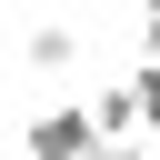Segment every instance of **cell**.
<instances>
[{
  "label": "cell",
  "instance_id": "cell-1",
  "mask_svg": "<svg viewBox=\"0 0 160 160\" xmlns=\"http://www.w3.org/2000/svg\"><path fill=\"white\" fill-rule=\"evenodd\" d=\"M20 150H30V160H100L110 140H100V120H90V100H50V110H30V130H20Z\"/></svg>",
  "mask_w": 160,
  "mask_h": 160
},
{
  "label": "cell",
  "instance_id": "cell-2",
  "mask_svg": "<svg viewBox=\"0 0 160 160\" xmlns=\"http://www.w3.org/2000/svg\"><path fill=\"white\" fill-rule=\"evenodd\" d=\"M20 60H30L40 80H70V70H80V30H70V20H40V30L20 40Z\"/></svg>",
  "mask_w": 160,
  "mask_h": 160
},
{
  "label": "cell",
  "instance_id": "cell-3",
  "mask_svg": "<svg viewBox=\"0 0 160 160\" xmlns=\"http://www.w3.org/2000/svg\"><path fill=\"white\" fill-rule=\"evenodd\" d=\"M90 120H100V140H110V150H130V130H140V100H130V80L90 90Z\"/></svg>",
  "mask_w": 160,
  "mask_h": 160
},
{
  "label": "cell",
  "instance_id": "cell-4",
  "mask_svg": "<svg viewBox=\"0 0 160 160\" xmlns=\"http://www.w3.org/2000/svg\"><path fill=\"white\" fill-rule=\"evenodd\" d=\"M130 100H140V120L160 130V60H140V70H130Z\"/></svg>",
  "mask_w": 160,
  "mask_h": 160
},
{
  "label": "cell",
  "instance_id": "cell-5",
  "mask_svg": "<svg viewBox=\"0 0 160 160\" xmlns=\"http://www.w3.org/2000/svg\"><path fill=\"white\" fill-rule=\"evenodd\" d=\"M140 50L160 60V0H140Z\"/></svg>",
  "mask_w": 160,
  "mask_h": 160
},
{
  "label": "cell",
  "instance_id": "cell-6",
  "mask_svg": "<svg viewBox=\"0 0 160 160\" xmlns=\"http://www.w3.org/2000/svg\"><path fill=\"white\" fill-rule=\"evenodd\" d=\"M100 160H160V150H140V140H130V150H100Z\"/></svg>",
  "mask_w": 160,
  "mask_h": 160
}]
</instances>
